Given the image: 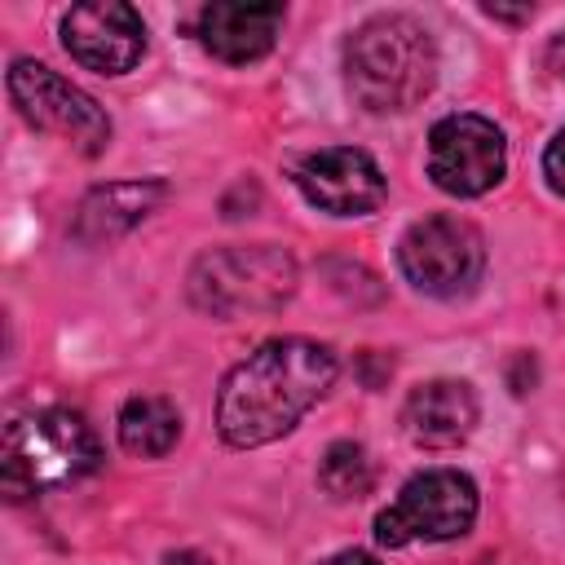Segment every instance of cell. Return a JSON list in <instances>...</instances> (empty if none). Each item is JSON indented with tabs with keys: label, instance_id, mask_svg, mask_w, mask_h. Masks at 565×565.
Wrapping results in <instances>:
<instances>
[{
	"label": "cell",
	"instance_id": "obj_15",
	"mask_svg": "<svg viewBox=\"0 0 565 565\" xmlns=\"http://www.w3.org/2000/svg\"><path fill=\"white\" fill-rule=\"evenodd\" d=\"M318 486H322L331 499H362V494H371V486H375L371 455H366L358 441H335V446H327V455H322V463H318Z\"/></svg>",
	"mask_w": 565,
	"mask_h": 565
},
{
	"label": "cell",
	"instance_id": "obj_20",
	"mask_svg": "<svg viewBox=\"0 0 565 565\" xmlns=\"http://www.w3.org/2000/svg\"><path fill=\"white\" fill-rule=\"evenodd\" d=\"M163 565H212V561H207L203 552H172Z\"/></svg>",
	"mask_w": 565,
	"mask_h": 565
},
{
	"label": "cell",
	"instance_id": "obj_13",
	"mask_svg": "<svg viewBox=\"0 0 565 565\" xmlns=\"http://www.w3.org/2000/svg\"><path fill=\"white\" fill-rule=\"evenodd\" d=\"M168 185L163 181H115V185H97L84 194L79 212H75V238L84 243H102L115 234H128L141 216H150L154 203H163Z\"/></svg>",
	"mask_w": 565,
	"mask_h": 565
},
{
	"label": "cell",
	"instance_id": "obj_16",
	"mask_svg": "<svg viewBox=\"0 0 565 565\" xmlns=\"http://www.w3.org/2000/svg\"><path fill=\"white\" fill-rule=\"evenodd\" d=\"M543 177H547V185L565 199V128L547 141V150H543Z\"/></svg>",
	"mask_w": 565,
	"mask_h": 565
},
{
	"label": "cell",
	"instance_id": "obj_2",
	"mask_svg": "<svg viewBox=\"0 0 565 565\" xmlns=\"http://www.w3.org/2000/svg\"><path fill=\"white\" fill-rule=\"evenodd\" d=\"M344 84L353 102L375 115L424 102L437 84V44L428 26L406 13H380L362 22L344 44Z\"/></svg>",
	"mask_w": 565,
	"mask_h": 565
},
{
	"label": "cell",
	"instance_id": "obj_5",
	"mask_svg": "<svg viewBox=\"0 0 565 565\" xmlns=\"http://www.w3.org/2000/svg\"><path fill=\"white\" fill-rule=\"evenodd\" d=\"M477 521V486L459 468H428L411 477L397 499L375 516V539L384 547L406 543H446L468 534Z\"/></svg>",
	"mask_w": 565,
	"mask_h": 565
},
{
	"label": "cell",
	"instance_id": "obj_18",
	"mask_svg": "<svg viewBox=\"0 0 565 565\" xmlns=\"http://www.w3.org/2000/svg\"><path fill=\"white\" fill-rule=\"evenodd\" d=\"M322 565H380V561L366 556V552H335V556H327Z\"/></svg>",
	"mask_w": 565,
	"mask_h": 565
},
{
	"label": "cell",
	"instance_id": "obj_10",
	"mask_svg": "<svg viewBox=\"0 0 565 565\" xmlns=\"http://www.w3.org/2000/svg\"><path fill=\"white\" fill-rule=\"evenodd\" d=\"M62 44L79 66H88L97 75H124L146 53V22L132 4L88 0V4L66 9Z\"/></svg>",
	"mask_w": 565,
	"mask_h": 565
},
{
	"label": "cell",
	"instance_id": "obj_1",
	"mask_svg": "<svg viewBox=\"0 0 565 565\" xmlns=\"http://www.w3.org/2000/svg\"><path fill=\"white\" fill-rule=\"evenodd\" d=\"M340 375V362L327 344L282 335L265 340L256 353H247L216 393V433L238 446H265L300 424L305 411H313Z\"/></svg>",
	"mask_w": 565,
	"mask_h": 565
},
{
	"label": "cell",
	"instance_id": "obj_12",
	"mask_svg": "<svg viewBox=\"0 0 565 565\" xmlns=\"http://www.w3.org/2000/svg\"><path fill=\"white\" fill-rule=\"evenodd\" d=\"M406 437L424 450H446L459 446L477 428V393L463 380H428L411 388L402 406Z\"/></svg>",
	"mask_w": 565,
	"mask_h": 565
},
{
	"label": "cell",
	"instance_id": "obj_4",
	"mask_svg": "<svg viewBox=\"0 0 565 565\" xmlns=\"http://www.w3.org/2000/svg\"><path fill=\"white\" fill-rule=\"evenodd\" d=\"M185 291H190L194 309H203L212 318L274 313L296 291V260L274 243L216 247L194 260Z\"/></svg>",
	"mask_w": 565,
	"mask_h": 565
},
{
	"label": "cell",
	"instance_id": "obj_14",
	"mask_svg": "<svg viewBox=\"0 0 565 565\" xmlns=\"http://www.w3.org/2000/svg\"><path fill=\"white\" fill-rule=\"evenodd\" d=\"M181 437V415L168 397H154V393H137L124 402L119 411V446L128 455H141V459H159L177 446Z\"/></svg>",
	"mask_w": 565,
	"mask_h": 565
},
{
	"label": "cell",
	"instance_id": "obj_6",
	"mask_svg": "<svg viewBox=\"0 0 565 565\" xmlns=\"http://www.w3.org/2000/svg\"><path fill=\"white\" fill-rule=\"evenodd\" d=\"M397 265L406 282L424 296L455 300L468 296L486 269V243L481 230L463 216H424L415 221L397 243Z\"/></svg>",
	"mask_w": 565,
	"mask_h": 565
},
{
	"label": "cell",
	"instance_id": "obj_3",
	"mask_svg": "<svg viewBox=\"0 0 565 565\" xmlns=\"http://www.w3.org/2000/svg\"><path fill=\"white\" fill-rule=\"evenodd\" d=\"M97 433L79 411L44 406L31 415H18L4 428V450H0V490L22 503L44 490H62L97 468Z\"/></svg>",
	"mask_w": 565,
	"mask_h": 565
},
{
	"label": "cell",
	"instance_id": "obj_9",
	"mask_svg": "<svg viewBox=\"0 0 565 565\" xmlns=\"http://www.w3.org/2000/svg\"><path fill=\"white\" fill-rule=\"evenodd\" d=\"M291 177L300 194L327 216H366L388 194L380 163L358 146H322L305 154Z\"/></svg>",
	"mask_w": 565,
	"mask_h": 565
},
{
	"label": "cell",
	"instance_id": "obj_7",
	"mask_svg": "<svg viewBox=\"0 0 565 565\" xmlns=\"http://www.w3.org/2000/svg\"><path fill=\"white\" fill-rule=\"evenodd\" d=\"M9 97L18 106V115L44 132H57L62 141H71L79 154H102L110 146V119L106 110L75 88L71 79H62L53 66L35 62V57H18L9 66Z\"/></svg>",
	"mask_w": 565,
	"mask_h": 565
},
{
	"label": "cell",
	"instance_id": "obj_8",
	"mask_svg": "<svg viewBox=\"0 0 565 565\" xmlns=\"http://www.w3.org/2000/svg\"><path fill=\"white\" fill-rule=\"evenodd\" d=\"M508 172V146L494 119L486 115H446L428 132V177L437 190L472 199L503 181Z\"/></svg>",
	"mask_w": 565,
	"mask_h": 565
},
{
	"label": "cell",
	"instance_id": "obj_19",
	"mask_svg": "<svg viewBox=\"0 0 565 565\" xmlns=\"http://www.w3.org/2000/svg\"><path fill=\"white\" fill-rule=\"evenodd\" d=\"M486 13H494V18H512V22H525V18L534 13V4H521V9H503V4H486Z\"/></svg>",
	"mask_w": 565,
	"mask_h": 565
},
{
	"label": "cell",
	"instance_id": "obj_17",
	"mask_svg": "<svg viewBox=\"0 0 565 565\" xmlns=\"http://www.w3.org/2000/svg\"><path fill=\"white\" fill-rule=\"evenodd\" d=\"M543 62H547V71H552L556 79H565V31H556V35L547 40V53H543Z\"/></svg>",
	"mask_w": 565,
	"mask_h": 565
},
{
	"label": "cell",
	"instance_id": "obj_11",
	"mask_svg": "<svg viewBox=\"0 0 565 565\" xmlns=\"http://www.w3.org/2000/svg\"><path fill=\"white\" fill-rule=\"evenodd\" d=\"M282 31V4H252V0H212L199 9V40L212 57L230 66H247L274 49Z\"/></svg>",
	"mask_w": 565,
	"mask_h": 565
}]
</instances>
